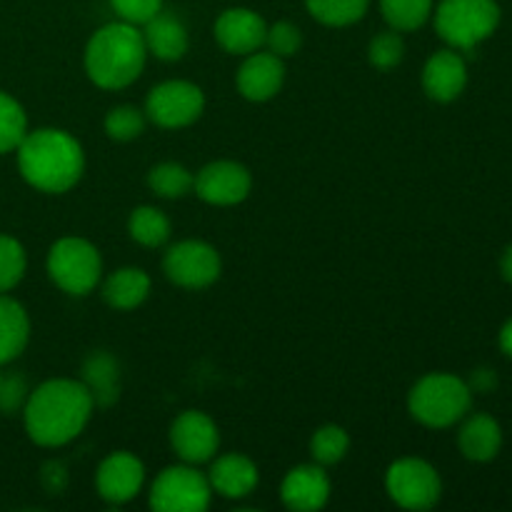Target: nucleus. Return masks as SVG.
<instances>
[{
    "label": "nucleus",
    "instance_id": "nucleus-36",
    "mask_svg": "<svg viewBox=\"0 0 512 512\" xmlns=\"http://www.w3.org/2000/svg\"><path fill=\"white\" fill-rule=\"evenodd\" d=\"M65 483H68V470H65V465L58 463V460H50L43 468V485L48 488V493L58 495L65 488Z\"/></svg>",
    "mask_w": 512,
    "mask_h": 512
},
{
    "label": "nucleus",
    "instance_id": "nucleus-12",
    "mask_svg": "<svg viewBox=\"0 0 512 512\" xmlns=\"http://www.w3.org/2000/svg\"><path fill=\"white\" fill-rule=\"evenodd\" d=\"M195 195L203 203L228 208L243 203L253 190V175L243 163L235 160H215L195 175Z\"/></svg>",
    "mask_w": 512,
    "mask_h": 512
},
{
    "label": "nucleus",
    "instance_id": "nucleus-23",
    "mask_svg": "<svg viewBox=\"0 0 512 512\" xmlns=\"http://www.w3.org/2000/svg\"><path fill=\"white\" fill-rule=\"evenodd\" d=\"M128 233L143 248H160L170 240L173 233V225L170 218L155 205H140L130 213L128 218Z\"/></svg>",
    "mask_w": 512,
    "mask_h": 512
},
{
    "label": "nucleus",
    "instance_id": "nucleus-34",
    "mask_svg": "<svg viewBox=\"0 0 512 512\" xmlns=\"http://www.w3.org/2000/svg\"><path fill=\"white\" fill-rule=\"evenodd\" d=\"M120 20L133 25H145L153 15L163 10V0H110Z\"/></svg>",
    "mask_w": 512,
    "mask_h": 512
},
{
    "label": "nucleus",
    "instance_id": "nucleus-22",
    "mask_svg": "<svg viewBox=\"0 0 512 512\" xmlns=\"http://www.w3.org/2000/svg\"><path fill=\"white\" fill-rule=\"evenodd\" d=\"M150 275L143 268H120L103 283V300L113 310H135L148 300Z\"/></svg>",
    "mask_w": 512,
    "mask_h": 512
},
{
    "label": "nucleus",
    "instance_id": "nucleus-15",
    "mask_svg": "<svg viewBox=\"0 0 512 512\" xmlns=\"http://www.w3.org/2000/svg\"><path fill=\"white\" fill-rule=\"evenodd\" d=\"M285 83V60L278 58L270 50H255V53L245 55L243 65H240L238 75H235V85H238L240 95L250 103H265L273 100L275 95L283 90Z\"/></svg>",
    "mask_w": 512,
    "mask_h": 512
},
{
    "label": "nucleus",
    "instance_id": "nucleus-33",
    "mask_svg": "<svg viewBox=\"0 0 512 512\" xmlns=\"http://www.w3.org/2000/svg\"><path fill=\"white\" fill-rule=\"evenodd\" d=\"M265 45H268L270 53H275L278 58H293L303 48V33L295 23L290 20H278V23L268 25V33H265Z\"/></svg>",
    "mask_w": 512,
    "mask_h": 512
},
{
    "label": "nucleus",
    "instance_id": "nucleus-8",
    "mask_svg": "<svg viewBox=\"0 0 512 512\" xmlns=\"http://www.w3.org/2000/svg\"><path fill=\"white\" fill-rule=\"evenodd\" d=\"M385 490L403 510H430L440 503L443 480L423 458H400L385 473Z\"/></svg>",
    "mask_w": 512,
    "mask_h": 512
},
{
    "label": "nucleus",
    "instance_id": "nucleus-9",
    "mask_svg": "<svg viewBox=\"0 0 512 512\" xmlns=\"http://www.w3.org/2000/svg\"><path fill=\"white\" fill-rule=\"evenodd\" d=\"M163 273L178 288H210L223 273L220 253L205 240H180L170 245L163 258Z\"/></svg>",
    "mask_w": 512,
    "mask_h": 512
},
{
    "label": "nucleus",
    "instance_id": "nucleus-13",
    "mask_svg": "<svg viewBox=\"0 0 512 512\" xmlns=\"http://www.w3.org/2000/svg\"><path fill=\"white\" fill-rule=\"evenodd\" d=\"M145 465L138 455L128 450L110 453L95 473V490L110 505H125L143 490Z\"/></svg>",
    "mask_w": 512,
    "mask_h": 512
},
{
    "label": "nucleus",
    "instance_id": "nucleus-27",
    "mask_svg": "<svg viewBox=\"0 0 512 512\" xmlns=\"http://www.w3.org/2000/svg\"><path fill=\"white\" fill-rule=\"evenodd\" d=\"M385 23L398 33L423 28L433 15V0H380Z\"/></svg>",
    "mask_w": 512,
    "mask_h": 512
},
{
    "label": "nucleus",
    "instance_id": "nucleus-5",
    "mask_svg": "<svg viewBox=\"0 0 512 512\" xmlns=\"http://www.w3.org/2000/svg\"><path fill=\"white\" fill-rule=\"evenodd\" d=\"M500 5L495 0H440L435 30L455 50H473L498 30Z\"/></svg>",
    "mask_w": 512,
    "mask_h": 512
},
{
    "label": "nucleus",
    "instance_id": "nucleus-32",
    "mask_svg": "<svg viewBox=\"0 0 512 512\" xmlns=\"http://www.w3.org/2000/svg\"><path fill=\"white\" fill-rule=\"evenodd\" d=\"M405 58V40L398 30H385L375 35L368 45V60L378 70H393L403 63Z\"/></svg>",
    "mask_w": 512,
    "mask_h": 512
},
{
    "label": "nucleus",
    "instance_id": "nucleus-31",
    "mask_svg": "<svg viewBox=\"0 0 512 512\" xmlns=\"http://www.w3.org/2000/svg\"><path fill=\"white\" fill-rule=\"evenodd\" d=\"M105 133L110 140L118 143H130V140L140 138L145 130V113H140L135 105H115L105 115Z\"/></svg>",
    "mask_w": 512,
    "mask_h": 512
},
{
    "label": "nucleus",
    "instance_id": "nucleus-6",
    "mask_svg": "<svg viewBox=\"0 0 512 512\" xmlns=\"http://www.w3.org/2000/svg\"><path fill=\"white\" fill-rule=\"evenodd\" d=\"M48 275L63 293L83 298L98 288L103 278V258L90 240L68 235L50 245Z\"/></svg>",
    "mask_w": 512,
    "mask_h": 512
},
{
    "label": "nucleus",
    "instance_id": "nucleus-39",
    "mask_svg": "<svg viewBox=\"0 0 512 512\" xmlns=\"http://www.w3.org/2000/svg\"><path fill=\"white\" fill-rule=\"evenodd\" d=\"M500 273H503V278L508 280V283H512V245L503 253V260H500Z\"/></svg>",
    "mask_w": 512,
    "mask_h": 512
},
{
    "label": "nucleus",
    "instance_id": "nucleus-14",
    "mask_svg": "<svg viewBox=\"0 0 512 512\" xmlns=\"http://www.w3.org/2000/svg\"><path fill=\"white\" fill-rule=\"evenodd\" d=\"M330 493H333L330 475L318 463L295 465L293 470H288L283 485H280V500L293 512L323 510L328 505Z\"/></svg>",
    "mask_w": 512,
    "mask_h": 512
},
{
    "label": "nucleus",
    "instance_id": "nucleus-1",
    "mask_svg": "<svg viewBox=\"0 0 512 512\" xmlns=\"http://www.w3.org/2000/svg\"><path fill=\"white\" fill-rule=\"evenodd\" d=\"M93 410L95 400L83 380H45L23 403L25 433L40 448H63L83 433Z\"/></svg>",
    "mask_w": 512,
    "mask_h": 512
},
{
    "label": "nucleus",
    "instance_id": "nucleus-37",
    "mask_svg": "<svg viewBox=\"0 0 512 512\" xmlns=\"http://www.w3.org/2000/svg\"><path fill=\"white\" fill-rule=\"evenodd\" d=\"M468 385H470V390H473V393H490V390L498 385V378H495L493 370L480 368V370H475L473 380H470Z\"/></svg>",
    "mask_w": 512,
    "mask_h": 512
},
{
    "label": "nucleus",
    "instance_id": "nucleus-38",
    "mask_svg": "<svg viewBox=\"0 0 512 512\" xmlns=\"http://www.w3.org/2000/svg\"><path fill=\"white\" fill-rule=\"evenodd\" d=\"M498 343H500V350H503V353L508 355V358H512V318L503 325V328H500Z\"/></svg>",
    "mask_w": 512,
    "mask_h": 512
},
{
    "label": "nucleus",
    "instance_id": "nucleus-3",
    "mask_svg": "<svg viewBox=\"0 0 512 512\" xmlns=\"http://www.w3.org/2000/svg\"><path fill=\"white\" fill-rule=\"evenodd\" d=\"M148 58L143 30L138 25L108 23L90 35L85 45V73L98 88L103 90H123L140 78Z\"/></svg>",
    "mask_w": 512,
    "mask_h": 512
},
{
    "label": "nucleus",
    "instance_id": "nucleus-19",
    "mask_svg": "<svg viewBox=\"0 0 512 512\" xmlns=\"http://www.w3.org/2000/svg\"><path fill=\"white\" fill-rule=\"evenodd\" d=\"M465 423L458 433V448L470 463H490L498 458L503 448V428L493 415H465Z\"/></svg>",
    "mask_w": 512,
    "mask_h": 512
},
{
    "label": "nucleus",
    "instance_id": "nucleus-4",
    "mask_svg": "<svg viewBox=\"0 0 512 512\" xmlns=\"http://www.w3.org/2000/svg\"><path fill=\"white\" fill-rule=\"evenodd\" d=\"M473 408V390L453 373H430L413 385L408 410L420 425L433 430L460 423Z\"/></svg>",
    "mask_w": 512,
    "mask_h": 512
},
{
    "label": "nucleus",
    "instance_id": "nucleus-35",
    "mask_svg": "<svg viewBox=\"0 0 512 512\" xmlns=\"http://www.w3.org/2000/svg\"><path fill=\"white\" fill-rule=\"evenodd\" d=\"M25 393L28 390H25V383L18 375L0 373V410L3 413H13L20 403H25V398H28Z\"/></svg>",
    "mask_w": 512,
    "mask_h": 512
},
{
    "label": "nucleus",
    "instance_id": "nucleus-20",
    "mask_svg": "<svg viewBox=\"0 0 512 512\" xmlns=\"http://www.w3.org/2000/svg\"><path fill=\"white\" fill-rule=\"evenodd\" d=\"M143 40L148 53L165 60V63H175V60L183 58L190 45L188 28L183 25V20L175 18L173 13H163V10L145 23Z\"/></svg>",
    "mask_w": 512,
    "mask_h": 512
},
{
    "label": "nucleus",
    "instance_id": "nucleus-16",
    "mask_svg": "<svg viewBox=\"0 0 512 512\" xmlns=\"http://www.w3.org/2000/svg\"><path fill=\"white\" fill-rule=\"evenodd\" d=\"M215 40L230 55H250L265 45L268 23L250 8H228L215 20Z\"/></svg>",
    "mask_w": 512,
    "mask_h": 512
},
{
    "label": "nucleus",
    "instance_id": "nucleus-28",
    "mask_svg": "<svg viewBox=\"0 0 512 512\" xmlns=\"http://www.w3.org/2000/svg\"><path fill=\"white\" fill-rule=\"evenodd\" d=\"M28 135V115L13 95L0 90V155L13 153Z\"/></svg>",
    "mask_w": 512,
    "mask_h": 512
},
{
    "label": "nucleus",
    "instance_id": "nucleus-2",
    "mask_svg": "<svg viewBox=\"0 0 512 512\" xmlns=\"http://www.w3.org/2000/svg\"><path fill=\"white\" fill-rule=\"evenodd\" d=\"M15 155L23 180L40 193H68L83 178V145L60 128L28 130Z\"/></svg>",
    "mask_w": 512,
    "mask_h": 512
},
{
    "label": "nucleus",
    "instance_id": "nucleus-24",
    "mask_svg": "<svg viewBox=\"0 0 512 512\" xmlns=\"http://www.w3.org/2000/svg\"><path fill=\"white\" fill-rule=\"evenodd\" d=\"M83 383L95 405H110L118 398V363L108 353H93L85 360Z\"/></svg>",
    "mask_w": 512,
    "mask_h": 512
},
{
    "label": "nucleus",
    "instance_id": "nucleus-7",
    "mask_svg": "<svg viewBox=\"0 0 512 512\" xmlns=\"http://www.w3.org/2000/svg\"><path fill=\"white\" fill-rule=\"evenodd\" d=\"M213 488L208 475L195 465H170L150 485V508L158 512H203L208 510Z\"/></svg>",
    "mask_w": 512,
    "mask_h": 512
},
{
    "label": "nucleus",
    "instance_id": "nucleus-21",
    "mask_svg": "<svg viewBox=\"0 0 512 512\" xmlns=\"http://www.w3.org/2000/svg\"><path fill=\"white\" fill-rule=\"evenodd\" d=\"M30 340V318L23 305L0 293V368L13 363Z\"/></svg>",
    "mask_w": 512,
    "mask_h": 512
},
{
    "label": "nucleus",
    "instance_id": "nucleus-25",
    "mask_svg": "<svg viewBox=\"0 0 512 512\" xmlns=\"http://www.w3.org/2000/svg\"><path fill=\"white\" fill-rule=\"evenodd\" d=\"M148 185H150V190L158 195V198L180 200V198H185L188 193H193L195 175L190 173L185 165L168 160V163H158L150 168Z\"/></svg>",
    "mask_w": 512,
    "mask_h": 512
},
{
    "label": "nucleus",
    "instance_id": "nucleus-29",
    "mask_svg": "<svg viewBox=\"0 0 512 512\" xmlns=\"http://www.w3.org/2000/svg\"><path fill=\"white\" fill-rule=\"evenodd\" d=\"M350 450V435L348 430L340 428V425H323L313 433L310 438V455H313V463L323 465H338L340 460L348 455Z\"/></svg>",
    "mask_w": 512,
    "mask_h": 512
},
{
    "label": "nucleus",
    "instance_id": "nucleus-11",
    "mask_svg": "<svg viewBox=\"0 0 512 512\" xmlns=\"http://www.w3.org/2000/svg\"><path fill=\"white\" fill-rule=\"evenodd\" d=\"M170 448L183 463H208L220 448L218 425L203 410H185L170 425Z\"/></svg>",
    "mask_w": 512,
    "mask_h": 512
},
{
    "label": "nucleus",
    "instance_id": "nucleus-26",
    "mask_svg": "<svg viewBox=\"0 0 512 512\" xmlns=\"http://www.w3.org/2000/svg\"><path fill=\"white\" fill-rule=\"evenodd\" d=\"M305 8L318 23L330 28H345L365 18L370 0H305Z\"/></svg>",
    "mask_w": 512,
    "mask_h": 512
},
{
    "label": "nucleus",
    "instance_id": "nucleus-10",
    "mask_svg": "<svg viewBox=\"0 0 512 512\" xmlns=\"http://www.w3.org/2000/svg\"><path fill=\"white\" fill-rule=\"evenodd\" d=\"M205 95L190 80H165L145 98V118L168 130L188 128L203 115Z\"/></svg>",
    "mask_w": 512,
    "mask_h": 512
},
{
    "label": "nucleus",
    "instance_id": "nucleus-18",
    "mask_svg": "<svg viewBox=\"0 0 512 512\" xmlns=\"http://www.w3.org/2000/svg\"><path fill=\"white\" fill-rule=\"evenodd\" d=\"M210 488L213 493L223 495L228 500H240L248 498L260 483L258 465L243 453H228L215 458V463L210 465Z\"/></svg>",
    "mask_w": 512,
    "mask_h": 512
},
{
    "label": "nucleus",
    "instance_id": "nucleus-17",
    "mask_svg": "<svg viewBox=\"0 0 512 512\" xmlns=\"http://www.w3.org/2000/svg\"><path fill=\"white\" fill-rule=\"evenodd\" d=\"M468 85V63L455 48L438 50L423 68V90L435 103H453Z\"/></svg>",
    "mask_w": 512,
    "mask_h": 512
},
{
    "label": "nucleus",
    "instance_id": "nucleus-30",
    "mask_svg": "<svg viewBox=\"0 0 512 512\" xmlns=\"http://www.w3.org/2000/svg\"><path fill=\"white\" fill-rule=\"evenodd\" d=\"M28 268V255L20 240L0 233V293H8L23 280Z\"/></svg>",
    "mask_w": 512,
    "mask_h": 512
}]
</instances>
